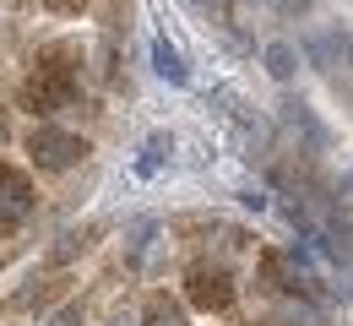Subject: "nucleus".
<instances>
[{"label": "nucleus", "instance_id": "8", "mask_svg": "<svg viewBox=\"0 0 353 326\" xmlns=\"http://www.w3.org/2000/svg\"><path fill=\"white\" fill-rule=\"evenodd\" d=\"M261 60H266V71H272L277 82H294V71H299V49L283 44V39H272V44L261 49Z\"/></svg>", "mask_w": 353, "mask_h": 326}, {"label": "nucleus", "instance_id": "3", "mask_svg": "<svg viewBox=\"0 0 353 326\" xmlns=\"http://www.w3.org/2000/svg\"><path fill=\"white\" fill-rule=\"evenodd\" d=\"M28 218H33V185H28V174L0 163V239L17 234Z\"/></svg>", "mask_w": 353, "mask_h": 326}, {"label": "nucleus", "instance_id": "5", "mask_svg": "<svg viewBox=\"0 0 353 326\" xmlns=\"http://www.w3.org/2000/svg\"><path fill=\"white\" fill-rule=\"evenodd\" d=\"M305 54L321 71H332V65L348 60V33H315V39H305Z\"/></svg>", "mask_w": 353, "mask_h": 326}, {"label": "nucleus", "instance_id": "1", "mask_svg": "<svg viewBox=\"0 0 353 326\" xmlns=\"http://www.w3.org/2000/svg\"><path fill=\"white\" fill-rule=\"evenodd\" d=\"M77 88H82L77 65H54V49H49L44 60L33 65L28 88H22V103H28L33 114H60V109H71V103H77Z\"/></svg>", "mask_w": 353, "mask_h": 326}, {"label": "nucleus", "instance_id": "13", "mask_svg": "<svg viewBox=\"0 0 353 326\" xmlns=\"http://www.w3.org/2000/svg\"><path fill=\"white\" fill-rule=\"evenodd\" d=\"M49 11H54V17H82V6H88V0H44Z\"/></svg>", "mask_w": 353, "mask_h": 326}, {"label": "nucleus", "instance_id": "14", "mask_svg": "<svg viewBox=\"0 0 353 326\" xmlns=\"http://www.w3.org/2000/svg\"><path fill=\"white\" fill-rule=\"evenodd\" d=\"M337 212H343V229H353V180L343 185V196H337Z\"/></svg>", "mask_w": 353, "mask_h": 326}, {"label": "nucleus", "instance_id": "15", "mask_svg": "<svg viewBox=\"0 0 353 326\" xmlns=\"http://www.w3.org/2000/svg\"><path fill=\"white\" fill-rule=\"evenodd\" d=\"M190 6H196V11H212V6H218V0H190Z\"/></svg>", "mask_w": 353, "mask_h": 326}, {"label": "nucleus", "instance_id": "16", "mask_svg": "<svg viewBox=\"0 0 353 326\" xmlns=\"http://www.w3.org/2000/svg\"><path fill=\"white\" fill-rule=\"evenodd\" d=\"M348 60H353V33H348Z\"/></svg>", "mask_w": 353, "mask_h": 326}, {"label": "nucleus", "instance_id": "7", "mask_svg": "<svg viewBox=\"0 0 353 326\" xmlns=\"http://www.w3.org/2000/svg\"><path fill=\"white\" fill-rule=\"evenodd\" d=\"M141 326H190V316H185V305L169 299V294H147V305H141Z\"/></svg>", "mask_w": 353, "mask_h": 326}, {"label": "nucleus", "instance_id": "12", "mask_svg": "<svg viewBox=\"0 0 353 326\" xmlns=\"http://www.w3.org/2000/svg\"><path fill=\"white\" fill-rule=\"evenodd\" d=\"M44 326H88V321H82V305H60Z\"/></svg>", "mask_w": 353, "mask_h": 326}, {"label": "nucleus", "instance_id": "9", "mask_svg": "<svg viewBox=\"0 0 353 326\" xmlns=\"http://www.w3.org/2000/svg\"><path fill=\"white\" fill-rule=\"evenodd\" d=\"M283 120H288V125H294V131H305V136L315 141V147H321V141H326V131H321V120H315V114H310V103H305V98H288V103H283Z\"/></svg>", "mask_w": 353, "mask_h": 326}, {"label": "nucleus", "instance_id": "4", "mask_svg": "<svg viewBox=\"0 0 353 326\" xmlns=\"http://www.w3.org/2000/svg\"><path fill=\"white\" fill-rule=\"evenodd\" d=\"M185 294H190L196 310H228V305H234V283H228V272H218V267H190Z\"/></svg>", "mask_w": 353, "mask_h": 326}, {"label": "nucleus", "instance_id": "10", "mask_svg": "<svg viewBox=\"0 0 353 326\" xmlns=\"http://www.w3.org/2000/svg\"><path fill=\"white\" fill-rule=\"evenodd\" d=\"M169 152H174V136H163V131H158V136H147V147H141V163H136V169H141V174H158V163H163Z\"/></svg>", "mask_w": 353, "mask_h": 326}, {"label": "nucleus", "instance_id": "2", "mask_svg": "<svg viewBox=\"0 0 353 326\" xmlns=\"http://www.w3.org/2000/svg\"><path fill=\"white\" fill-rule=\"evenodd\" d=\"M28 158H33L44 174H60V169H71V163L88 158V141L71 136V131H60V125H33V136H28Z\"/></svg>", "mask_w": 353, "mask_h": 326}, {"label": "nucleus", "instance_id": "6", "mask_svg": "<svg viewBox=\"0 0 353 326\" xmlns=\"http://www.w3.org/2000/svg\"><path fill=\"white\" fill-rule=\"evenodd\" d=\"M152 71H158L163 82H174V88L190 82V65H185V54H179L169 39H152Z\"/></svg>", "mask_w": 353, "mask_h": 326}, {"label": "nucleus", "instance_id": "11", "mask_svg": "<svg viewBox=\"0 0 353 326\" xmlns=\"http://www.w3.org/2000/svg\"><path fill=\"white\" fill-rule=\"evenodd\" d=\"M88 239H92V229H71V234H65V245H54V261H71L77 250H88Z\"/></svg>", "mask_w": 353, "mask_h": 326}]
</instances>
